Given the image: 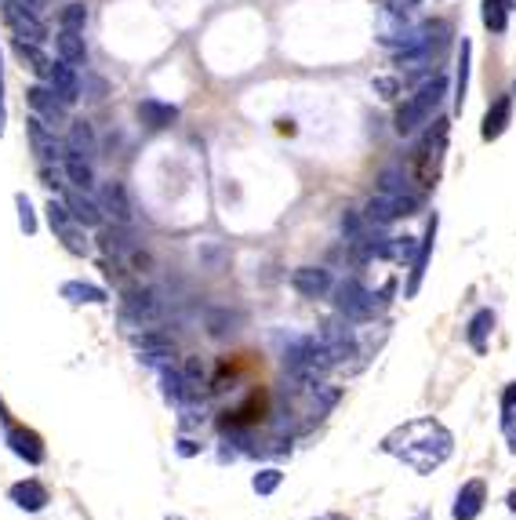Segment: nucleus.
Segmentation results:
<instances>
[{"mask_svg":"<svg viewBox=\"0 0 516 520\" xmlns=\"http://www.w3.org/2000/svg\"><path fill=\"white\" fill-rule=\"evenodd\" d=\"M378 451L404 462L415 477H429L455 455V433L433 415H418V419L400 422L397 430H389L378 440Z\"/></svg>","mask_w":516,"mask_h":520,"instance_id":"obj_1","label":"nucleus"},{"mask_svg":"<svg viewBox=\"0 0 516 520\" xmlns=\"http://www.w3.org/2000/svg\"><path fill=\"white\" fill-rule=\"evenodd\" d=\"M389 291H393V280L382 288V295H375V291L364 288L357 277H346V280H338L335 288H331V295H335V310L342 313L349 324H368V320H375L378 313L386 310Z\"/></svg>","mask_w":516,"mask_h":520,"instance_id":"obj_2","label":"nucleus"},{"mask_svg":"<svg viewBox=\"0 0 516 520\" xmlns=\"http://www.w3.org/2000/svg\"><path fill=\"white\" fill-rule=\"evenodd\" d=\"M447 37H451L447 22H422V26H415L411 40L397 51V62L407 66V70H426V66H433L444 55Z\"/></svg>","mask_w":516,"mask_h":520,"instance_id":"obj_3","label":"nucleus"},{"mask_svg":"<svg viewBox=\"0 0 516 520\" xmlns=\"http://www.w3.org/2000/svg\"><path fill=\"white\" fill-rule=\"evenodd\" d=\"M444 95H447V77H433V80H426L411 99L400 102L397 117H393L397 135H415L422 124H429V117H433L437 106L444 102Z\"/></svg>","mask_w":516,"mask_h":520,"instance_id":"obj_4","label":"nucleus"},{"mask_svg":"<svg viewBox=\"0 0 516 520\" xmlns=\"http://www.w3.org/2000/svg\"><path fill=\"white\" fill-rule=\"evenodd\" d=\"M444 153H447V120H437V124L422 135V142L415 146V175L426 190L429 186H437Z\"/></svg>","mask_w":516,"mask_h":520,"instance_id":"obj_5","label":"nucleus"},{"mask_svg":"<svg viewBox=\"0 0 516 520\" xmlns=\"http://www.w3.org/2000/svg\"><path fill=\"white\" fill-rule=\"evenodd\" d=\"M375 15H378V40L386 44V48H404L415 26H411V4L407 0H378L375 4Z\"/></svg>","mask_w":516,"mask_h":520,"instance_id":"obj_6","label":"nucleus"},{"mask_svg":"<svg viewBox=\"0 0 516 520\" xmlns=\"http://www.w3.org/2000/svg\"><path fill=\"white\" fill-rule=\"evenodd\" d=\"M0 437H4L11 455H15L19 462H26V466H33V470L48 462V444H44V437H40L33 426H26V422L11 419L8 426L0 430Z\"/></svg>","mask_w":516,"mask_h":520,"instance_id":"obj_7","label":"nucleus"},{"mask_svg":"<svg viewBox=\"0 0 516 520\" xmlns=\"http://www.w3.org/2000/svg\"><path fill=\"white\" fill-rule=\"evenodd\" d=\"M44 211H48V226H51V233L62 240V248L70 251V255H77V259H84L91 251V240H88V233H84V226L70 215L66 200H51Z\"/></svg>","mask_w":516,"mask_h":520,"instance_id":"obj_8","label":"nucleus"},{"mask_svg":"<svg viewBox=\"0 0 516 520\" xmlns=\"http://www.w3.org/2000/svg\"><path fill=\"white\" fill-rule=\"evenodd\" d=\"M437 230H440V219L426 222V233L418 237V248H415V259L407 262V284H404V299H415L418 291H422V280H426L429 270V259H433V244H437Z\"/></svg>","mask_w":516,"mask_h":520,"instance_id":"obj_9","label":"nucleus"},{"mask_svg":"<svg viewBox=\"0 0 516 520\" xmlns=\"http://www.w3.org/2000/svg\"><path fill=\"white\" fill-rule=\"evenodd\" d=\"M415 211H422V197H418V193H404V197L378 193V197L368 200L364 215H368V222H375V226H389V222L407 219V215H415Z\"/></svg>","mask_w":516,"mask_h":520,"instance_id":"obj_10","label":"nucleus"},{"mask_svg":"<svg viewBox=\"0 0 516 520\" xmlns=\"http://www.w3.org/2000/svg\"><path fill=\"white\" fill-rule=\"evenodd\" d=\"M160 317H164V299H160V291H153V288L124 291V320L146 328V324H157Z\"/></svg>","mask_w":516,"mask_h":520,"instance_id":"obj_11","label":"nucleus"},{"mask_svg":"<svg viewBox=\"0 0 516 520\" xmlns=\"http://www.w3.org/2000/svg\"><path fill=\"white\" fill-rule=\"evenodd\" d=\"M487 499H491V488L484 477L462 480V488L455 491V502H451V520H480V513L487 510Z\"/></svg>","mask_w":516,"mask_h":520,"instance_id":"obj_12","label":"nucleus"},{"mask_svg":"<svg viewBox=\"0 0 516 520\" xmlns=\"http://www.w3.org/2000/svg\"><path fill=\"white\" fill-rule=\"evenodd\" d=\"M8 502L22 513H44L51 506V488L40 477H22L8 488Z\"/></svg>","mask_w":516,"mask_h":520,"instance_id":"obj_13","label":"nucleus"},{"mask_svg":"<svg viewBox=\"0 0 516 520\" xmlns=\"http://www.w3.org/2000/svg\"><path fill=\"white\" fill-rule=\"evenodd\" d=\"M4 22H8L19 40H33V44H44L48 40V30L44 22L33 15V8H26L22 0H4Z\"/></svg>","mask_w":516,"mask_h":520,"instance_id":"obj_14","label":"nucleus"},{"mask_svg":"<svg viewBox=\"0 0 516 520\" xmlns=\"http://www.w3.org/2000/svg\"><path fill=\"white\" fill-rule=\"evenodd\" d=\"M26 139H30V150L40 157V164H55V160L66 157V153H62V142L55 139V128L44 124L37 113L26 120Z\"/></svg>","mask_w":516,"mask_h":520,"instance_id":"obj_15","label":"nucleus"},{"mask_svg":"<svg viewBox=\"0 0 516 520\" xmlns=\"http://www.w3.org/2000/svg\"><path fill=\"white\" fill-rule=\"evenodd\" d=\"M291 288L302 295V299H328L331 288H335V277L324 266H298L291 273Z\"/></svg>","mask_w":516,"mask_h":520,"instance_id":"obj_16","label":"nucleus"},{"mask_svg":"<svg viewBox=\"0 0 516 520\" xmlns=\"http://www.w3.org/2000/svg\"><path fill=\"white\" fill-rule=\"evenodd\" d=\"M26 102H30L33 113H37L44 124H51V128H55V124H66V110H70V106L51 91V84H33V88L26 91Z\"/></svg>","mask_w":516,"mask_h":520,"instance_id":"obj_17","label":"nucleus"},{"mask_svg":"<svg viewBox=\"0 0 516 520\" xmlns=\"http://www.w3.org/2000/svg\"><path fill=\"white\" fill-rule=\"evenodd\" d=\"M495 324H498L495 310H487V306H480V310L466 320V331H462V335H466V346H469V350H473V353H477V357H484L487 346H491V335H495Z\"/></svg>","mask_w":516,"mask_h":520,"instance_id":"obj_18","label":"nucleus"},{"mask_svg":"<svg viewBox=\"0 0 516 520\" xmlns=\"http://www.w3.org/2000/svg\"><path fill=\"white\" fill-rule=\"evenodd\" d=\"M48 84H51V91H55V95L66 102V106H73V102L84 95V84H80L77 66H73V62H66V59H59L55 66H51Z\"/></svg>","mask_w":516,"mask_h":520,"instance_id":"obj_19","label":"nucleus"},{"mask_svg":"<svg viewBox=\"0 0 516 520\" xmlns=\"http://www.w3.org/2000/svg\"><path fill=\"white\" fill-rule=\"evenodd\" d=\"M62 200H66L70 215L80 222V226H84V230H95V226H102V222H106V211H102L99 200L88 197V190H70Z\"/></svg>","mask_w":516,"mask_h":520,"instance_id":"obj_20","label":"nucleus"},{"mask_svg":"<svg viewBox=\"0 0 516 520\" xmlns=\"http://www.w3.org/2000/svg\"><path fill=\"white\" fill-rule=\"evenodd\" d=\"M509 120H513V95H498L484 113V128H480V139L484 142H495L506 135Z\"/></svg>","mask_w":516,"mask_h":520,"instance_id":"obj_21","label":"nucleus"},{"mask_svg":"<svg viewBox=\"0 0 516 520\" xmlns=\"http://www.w3.org/2000/svg\"><path fill=\"white\" fill-rule=\"evenodd\" d=\"M99 204L117 226H128L131 222V197H128V190H124V182H117V179L106 182L99 190Z\"/></svg>","mask_w":516,"mask_h":520,"instance_id":"obj_22","label":"nucleus"},{"mask_svg":"<svg viewBox=\"0 0 516 520\" xmlns=\"http://www.w3.org/2000/svg\"><path fill=\"white\" fill-rule=\"evenodd\" d=\"M59 295L70 306H106L110 302V291L99 288V284H88V280H66L59 288Z\"/></svg>","mask_w":516,"mask_h":520,"instance_id":"obj_23","label":"nucleus"},{"mask_svg":"<svg viewBox=\"0 0 516 520\" xmlns=\"http://www.w3.org/2000/svg\"><path fill=\"white\" fill-rule=\"evenodd\" d=\"M139 120L146 124L149 131H164V128H171V124L179 120V106L160 102V99H142L139 102Z\"/></svg>","mask_w":516,"mask_h":520,"instance_id":"obj_24","label":"nucleus"},{"mask_svg":"<svg viewBox=\"0 0 516 520\" xmlns=\"http://www.w3.org/2000/svg\"><path fill=\"white\" fill-rule=\"evenodd\" d=\"M498 426H502V437H506L509 451L516 455V379L502 386V397H498Z\"/></svg>","mask_w":516,"mask_h":520,"instance_id":"obj_25","label":"nucleus"},{"mask_svg":"<svg viewBox=\"0 0 516 520\" xmlns=\"http://www.w3.org/2000/svg\"><path fill=\"white\" fill-rule=\"evenodd\" d=\"M66 153H77V157L95 160L99 153V139H95V128L88 120H70V135H66Z\"/></svg>","mask_w":516,"mask_h":520,"instance_id":"obj_26","label":"nucleus"},{"mask_svg":"<svg viewBox=\"0 0 516 520\" xmlns=\"http://www.w3.org/2000/svg\"><path fill=\"white\" fill-rule=\"evenodd\" d=\"M62 175H66V182H70L73 190H91L95 186V164L88 157H77V153L62 157Z\"/></svg>","mask_w":516,"mask_h":520,"instance_id":"obj_27","label":"nucleus"},{"mask_svg":"<svg viewBox=\"0 0 516 520\" xmlns=\"http://www.w3.org/2000/svg\"><path fill=\"white\" fill-rule=\"evenodd\" d=\"M15 55H19V59L30 66L33 77H40V80L51 77V66H55V62H51L48 55H44V51L33 44V40H19V37H15Z\"/></svg>","mask_w":516,"mask_h":520,"instance_id":"obj_28","label":"nucleus"},{"mask_svg":"<svg viewBox=\"0 0 516 520\" xmlns=\"http://www.w3.org/2000/svg\"><path fill=\"white\" fill-rule=\"evenodd\" d=\"M469 59H473V44L462 37V48H458V73H455V110L466 106L469 95Z\"/></svg>","mask_w":516,"mask_h":520,"instance_id":"obj_29","label":"nucleus"},{"mask_svg":"<svg viewBox=\"0 0 516 520\" xmlns=\"http://www.w3.org/2000/svg\"><path fill=\"white\" fill-rule=\"evenodd\" d=\"M55 44H59V59L66 62H88V48H84V37H80V30H62L59 37H55Z\"/></svg>","mask_w":516,"mask_h":520,"instance_id":"obj_30","label":"nucleus"},{"mask_svg":"<svg viewBox=\"0 0 516 520\" xmlns=\"http://www.w3.org/2000/svg\"><path fill=\"white\" fill-rule=\"evenodd\" d=\"M204 324H208V331L215 335V339H222V335H233V331H240V324H244V313H237V310H211L208 317H204Z\"/></svg>","mask_w":516,"mask_h":520,"instance_id":"obj_31","label":"nucleus"},{"mask_svg":"<svg viewBox=\"0 0 516 520\" xmlns=\"http://www.w3.org/2000/svg\"><path fill=\"white\" fill-rule=\"evenodd\" d=\"M509 0H484V8H480V19L491 33H506L509 30Z\"/></svg>","mask_w":516,"mask_h":520,"instance_id":"obj_32","label":"nucleus"},{"mask_svg":"<svg viewBox=\"0 0 516 520\" xmlns=\"http://www.w3.org/2000/svg\"><path fill=\"white\" fill-rule=\"evenodd\" d=\"M280 484H284V470H280V466H262V470L251 477V491H255L258 499H269V495H277Z\"/></svg>","mask_w":516,"mask_h":520,"instance_id":"obj_33","label":"nucleus"},{"mask_svg":"<svg viewBox=\"0 0 516 520\" xmlns=\"http://www.w3.org/2000/svg\"><path fill=\"white\" fill-rule=\"evenodd\" d=\"M378 193H386V197H404V193H415L411 190V179H407L400 168H386L378 171Z\"/></svg>","mask_w":516,"mask_h":520,"instance_id":"obj_34","label":"nucleus"},{"mask_svg":"<svg viewBox=\"0 0 516 520\" xmlns=\"http://www.w3.org/2000/svg\"><path fill=\"white\" fill-rule=\"evenodd\" d=\"M59 22H62V30H80L84 33V26H88V4H84V0L66 4V8L59 11Z\"/></svg>","mask_w":516,"mask_h":520,"instance_id":"obj_35","label":"nucleus"},{"mask_svg":"<svg viewBox=\"0 0 516 520\" xmlns=\"http://www.w3.org/2000/svg\"><path fill=\"white\" fill-rule=\"evenodd\" d=\"M15 208H19V230L26 233V237H33V233H37V211H33V200L26 197V193H15Z\"/></svg>","mask_w":516,"mask_h":520,"instance_id":"obj_36","label":"nucleus"},{"mask_svg":"<svg viewBox=\"0 0 516 520\" xmlns=\"http://www.w3.org/2000/svg\"><path fill=\"white\" fill-rule=\"evenodd\" d=\"M200 451H204L200 437H189V433L179 430V437H175V455H179V459H197Z\"/></svg>","mask_w":516,"mask_h":520,"instance_id":"obj_37","label":"nucleus"},{"mask_svg":"<svg viewBox=\"0 0 516 520\" xmlns=\"http://www.w3.org/2000/svg\"><path fill=\"white\" fill-rule=\"evenodd\" d=\"M375 91H382V99H393V95L400 91V84L393 77H378L375 80Z\"/></svg>","mask_w":516,"mask_h":520,"instance_id":"obj_38","label":"nucleus"},{"mask_svg":"<svg viewBox=\"0 0 516 520\" xmlns=\"http://www.w3.org/2000/svg\"><path fill=\"white\" fill-rule=\"evenodd\" d=\"M4 124H8V106H4V55H0V135H4Z\"/></svg>","mask_w":516,"mask_h":520,"instance_id":"obj_39","label":"nucleus"},{"mask_svg":"<svg viewBox=\"0 0 516 520\" xmlns=\"http://www.w3.org/2000/svg\"><path fill=\"white\" fill-rule=\"evenodd\" d=\"M40 179H44V186H51V190H59V171H51V164H40Z\"/></svg>","mask_w":516,"mask_h":520,"instance_id":"obj_40","label":"nucleus"},{"mask_svg":"<svg viewBox=\"0 0 516 520\" xmlns=\"http://www.w3.org/2000/svg\"><path fill=\"white\" fill-rule=\"evenodd\" d=\"M313 520H349L346 513H320V517H313Z\"/></svg>","mask_w":516,"mask_h":520,"instance_id":"obj_41","label":"nucleus"},{"mask_svg":"<svg viewBox=\"0 0 516 520\" xmlns=\"http://www.w3.org/2000/svg\"><path fill=\"white\" fill-rule=\"evenodd\" d=\"M506 510H509V513H516V488L506 495Z\"/></svg>","mask_w":516,"mask_h":520,"instance_id":"obj_42","label":"nucleus"},{"mask_svg":"<svg viewBox=\"0 0 516 520\" xmlns=\"http://www.w3.org/2000/svg\"><path fill=\"white\" fill-rule=\"evenodd\" d=\"M22 4H26V8H33V11L44 8V0H22Z\"/></svg>","mask_w":516,"mask_h":520,"instance_id":"obj_43","label":"nucleus"},{"mask_svg":"<svg viewBox=\"0 0 516 520\" xmlns=\"http://www.w3.org/2000/svg\"><path fill=\"white\" fill-rule=\"evenodd\" d=\"M415 520H429V513H418V517Z\"/></svg>","mask_w":516,"mask_h":520,"instance_id":"obj_44","label":"nucleus"},{"mask_svg":"<svg viewBox=\"0 0 516 520\" xmlns=\"http://www.w3.org/2000/svg\"><path fill=\"white\" fill-rule=\"evenodd\" d=\"M164 520H186V517H164Z\"/></svg>","mask_w":516,"mask_h":520,"instance_id":"obj_45","label":"nucleus"},{"mask_svg":"<svg viewBox=\"0 0 516 520\" xmlns=\"http://www.w3.org/2000/svg\"><path fill=\"white\" fill-rule=\"evenodd\" d=\"M509 8H516V0H509Z\"/></svg>","mask_w":516,"mask_h":520,"instance_id":"obj_46","label":"nucleus"},{"mask_svg":"<svg viewBox=\"0 0 516 520\" xmlns=\"http://www.w3.org/2000/svg\"><path fill=\"white\" fill-rule=\"evenodd\" d=\"M407 4H418V0H407Z\"/></svg>","mask_w":516,"mask_h":520,"instance_id":"obj_47","label":"nucleus"}]
</instances>
